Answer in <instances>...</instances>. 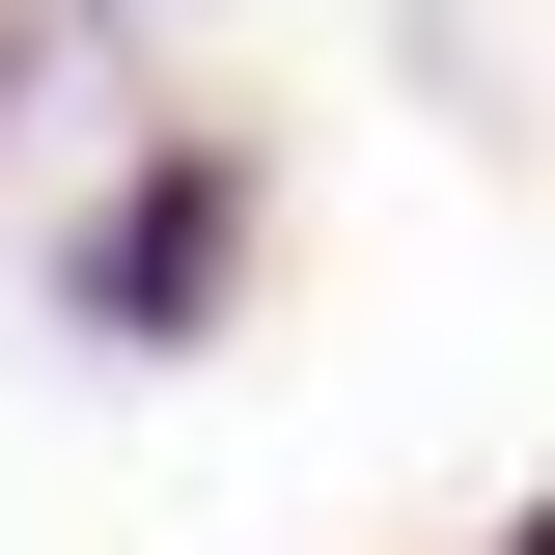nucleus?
<instances>
[{"mask_svg":"<svg viewBox=\"0 0 555 555\" xmlns=\"http://www.w3.org/2000/svg\"><path fill=\"white\" fill-rule=\"evenodd\" d=\"M56 306H83V334H139V361H195L222 306H250V139H139V195L56 250Z\"/></svg>","mask_w":555,"mask_h":555,"instance_id":"nucleus-1","label":"nucleus"},{"mask_svg":"<svg viewBox=\"0 0 555 555\" xmlns=\"http://www.w3.org/2000/svg\"><path fill=\"white\" fill-rule=\"evenodd\" d=\"M56 28H112V0H56Z\"/></svg>","mask_w":555,"mask_h":555,"instance_id":"nucleus-2","label":"nucleus"}]
</instances>
